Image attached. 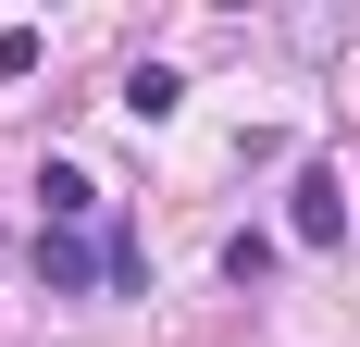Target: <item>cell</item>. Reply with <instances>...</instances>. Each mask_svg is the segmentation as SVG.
<instances>
[{"instance_id": "277c9868", "label": "cell", "mask_w": 360, "mask_h": 347, "mask_svg": "<svg viewBox=\"0 0 360 347\" xmlns=\"http://www.w3.org/2000/svg\"><path fill=\"white\" fill-rule=\"evenodd\" d=\"M174 100H186V74H174V63H137V74H124V112H137V124H162Z\"/></svg>"}, {"instance_id": "3957f363", "label": "cell", "mask_w": 360, "mask_h": 347, "mask_svg": "<svg viewBox=\"0 0 360 347\" xmlns=\"http://www.w3.org/2000/svg\"><path fill=\"white\" fill-rule=\"evenodd\" d=\"M37 199H50V223H63V236H75V223L100 211V186H87V174H75V162H50V174H37Z\"/></svg>"}, {"instance_id": "8992f818", "label": "cell", "mask_w": 360, "mask_h": 347, "mask_svg": "<svg viewBox=\"0 0 360 347\" xmlns=\"http://www.w3.org/2000/svg\"><path fill=\"white\" fill-rule=\"evenodd\" d=\"M0 74H37V25H0Z\"/></svg>"}, {"instance_id": "7a4b0ae2", "label": "cell", "mask_w": 360, "mask_h": 347, "mask_svg": "<svg viewBox=\"0 0 360 347\" xmlns=\"http://www.w3.org/2000/svg\"><path fill=\"white\" fill-rule=\"evenodd\" d=\"M87 273H112V261H87L63 223H37V285H50V298H87Z\"/></svg>"}, {"instance_id": "6da1fadb", "label": "cell", "mask_w": 360, "mask_h": 347, "mask_svg": "<svg viewBox=\"0 0 360 347\" xmlns=\"http://www.w3.org/2000/svg\"><path fill=\"white\" fill-rule=\"evenodd\" d=\"M286 236H298V248H335V236H348V174H323V162L298 174V211H286Z\"/></svg>"}, {"instance_id": "5b68a950", "label": "cell", "mask_w": 360, "mask_h": 347, "mask_svg": "<svg viewBox=\"0 0 360 347\" xmlns=\"http://www.w3.org/2000/svg\"><path fill=\"white\" fill-rule=\"evenodd\" d=\"M274 261H286V248H274V236H224V285H261V273H274Z\"/></svg>"}]
</instances>
